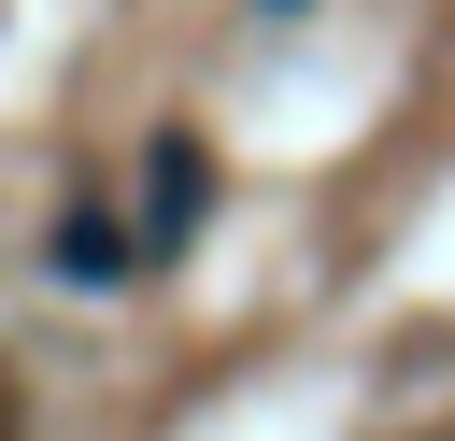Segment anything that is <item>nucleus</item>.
<instances>
[{
    "mask_svg": "<svg viewBox=\"0 0 455 441\" xmlns=\"http://www.w3.org/2000/svg\"><path fill=\"white\" fill-rule=\"evenodd\" d=\"M199 199H213V171H199V142L171 128V142H156V171H142V242H185V228H199Z\"/></svg>",
    "mask_w": 455,
    "mask_h": 441,
    "instance_id": "obj_1",
    "label": "nucleus"
},
{
    "mask_svg": "<svg viewBox=\"0 0 455 441\" xmlns=\"http://www.w3.org/2000/svg\"><path fill=\"white\" fill-rule=\"evenodd\" d=\"M128 256H142V228H114L100 199L57 213V285H128Z\"/></svg>",
    "mask_w": 455,
    "mask_h": 441,
    "instance_id": "obj_2",
    "label": "nucleus"
},
{
    "mask_svg": "<svg viewBox=\"0 0 455 441\" xmlns=\"http://www.w3.org/2000/svg\"><path fill=\"white\" fill-rule=\"evenodd\" d=\"M284 14H299V0H284Z\"/></svg>",
    "mask_w": 455,
    "mask_h": 441,
    "instance_id": "obj_3",
    "label": "nucleus"
}]
</instances>
